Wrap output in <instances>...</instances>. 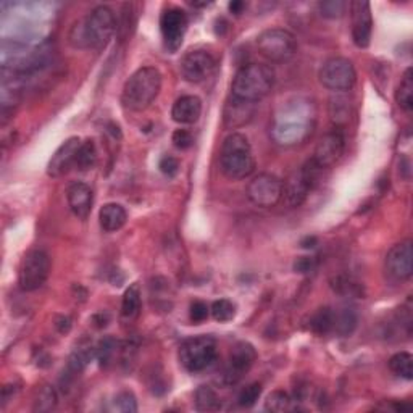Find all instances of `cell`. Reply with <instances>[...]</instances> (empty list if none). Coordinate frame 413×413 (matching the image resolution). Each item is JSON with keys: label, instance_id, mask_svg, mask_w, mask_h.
Returning a JSON list of instances; mask_svg holds the SVG:
<instances>
[{"label": "cell", "instance_id": "obj_39", "mask_svg": "<svg viewBox=\"0 0 413 413\" xmlns=\"http://www.w3.org/2000/svg\"><path fill=\"white\" fill-rule=\"evenodd\" d=\"M172 141H173V144H174V147H176V149L186 150L192 145V142H194V137H192V134L187 130H176L173 132Z\"/></svg>", "mask_w": 413, "mask_h": 413}, {"label": "cell", "instance_id": "obj_37", "mask_svg": "<svg viewBox=\"0 0 413 413\" xmlns=\"http://www.w3.org/2000/svg\"><path fill=\"white\" fill-rule=\"evenodd\" d=\"M210 315V307L205 304V302L202 300H196L194 304L191 305V311H189V316H191V321L192 323H202V321H205L206 318H209Z\"/></svg>", "mask_w": 413, "mask_h": 413}, {"label": "cell", "instance_id": "obj_12", "mask_svg": "<svg viewBox=\"0 0 413 413\" xmlns=\"http://www.w3.org/2000/svg\"><path fill=\"white\" fill-rule=\"evenodd\" d=\"M384 268L389 279L394 283H402L412 278L413 273V250L412 241H402L388 252Z\"/></svg>", "mask_w": 413, "mask_h": 413}, {"label": "cell", "instance_id": "obj_32", "mask_svg": "<svg viewBox=\"0 0 413 413\" xmlns=\"http://www.w3.org/2000/svg\"><path fill=\"white\" fill-rule=\"evenodd\" d=\"M357 324V316L352 310L346 309L341 314H336V318H334V331H338L339 334H351L353 331Z\"/></svg>", "mask_w": 413, "mask_h": 413}, {"label": "cell", "instance_id": "obj_23", "mask_svg": "<svg viewBox=\"0 0 413 413\" xmlns=\"http://www.w3.org/2000/svg\"><path fill=\"white\" fill-rule=\"evenodd\" d=\"M396 100L403 112L412 113L413 112V73L412 68H407L403 73L401 84H399L396 91Z\"/></svg>", "mask_w": 413, "mask_h": 413}, {"label": "cell", "instance_id": "obj_20", "mask_svg": "<svg viewBox=\"0 0 413 413\" xmlns=\"http://www.w3.org/2000/svg\"><path fill=\"white\" fill-rule=\"evenodd\" d=\"M202 115V102L197 95H182L173 104L172 117L180 125H194Z\"/></svg>", "mask_w": 413, "mask_h": 413}, {"label": "cell", "instance_id": "obj_26", "mask_svg": "<svg viewBox=\"0 0 413 413\" xmlns=\"http://www.w3.org/2000/svg\"><path fill=\"white\" fill-rule=\"evenodd\" d=\"M97 163V149H95V142L93 139H87L81 144L80 152L76 157V168L80 172H89Z\"/></svg>", "mask_w": 413, "mask_h": 413}, {"label": "cell", "instance_id": "obj_22", "mask_svg": "<svg viewBox=\"0 0 413 413\" xmlns=\"http://www.w3.org/2000/svg\"><path fill=\"white\" fill-rule=\"evenodd\" d=\"M334 318H336V311L329 307L318 309L311 315L309 321V328L315 334H328L334 331Z\"/></svg>", "mask_w": 413, "mask_h": 413}, {"label": "cell", "instance_id": "obj_5", "mask_svg": "<svg viewBox=\"0 0 413 413\" xmlns=\"http://www.w3.org/2000/svg\"><path fill=\"white\" fill-rule=\"evenodd\" d=\"M178 357H180V364L186 371L200 373L217 362V341L212 336H196L186 339L181 344Z\"/></svg>", "mask_w": 413, "mask_h": 413}, {"label": "cell", "instance_id": "obj_15", "mask_svg": "<svg viewBox=\"0 0 413 413\" xmlns=\"http://www.w3.org/2000/svg\"><path fill=\"white\" fill-rule=\"evenodd\" d=\"M344 150H346V137H344L341 130H334L318 141L311 160L320 168H331L341 160Z\"/></svg>", "mask_w": 413, "mask_h": 413}, {"label": "cell", "instance_id": "obj_9", "mask_svg": "<svg viewBox=\"0 0 413 413\" xmlns=\"http://www.w3.org/2000/svg\"><path fill=\"white\" fill-rule=\"evenodd\" d=\"M320 82L333 93L351 91L357 81L353 63L349 58L333 57L323 63L320 70Z\"/></svg>", "mask_w": 413, "mask_h": 413}, {"label": "cell", "instance_id": "obj_16", "mask_svg": "<svg viewBox=\"0 0 413 413\" xmlns=\"http://www.w3.org/2000/svg\"><path fill=\"white\" fill-rule=\"evenodd\" d=\"M349 10L352 16V40L359 49H366L371 43L373 33V16L368 2L349 3Z\"/></svg>", "mask_w": 413, "mask_h": 413}, {"label": "cell", "instance_id": "obj_8", "mask_svg": "<svg viewBox=\"0 0 413 413\" xmlns=\"http://www.w3.org/2000/svg\"><path fill=\"white\" fill-rule=\"evenodd\" d=\"M50 257L45 250L33 249L23 257L18 270V284L25 292L38 291L50 274Z\"/></svg>", "mask_w": 413, "mask_h": 413}, {"label": "cell", "instance_id": "obj_17", "mask_svg": "<svg viewBox=\"0 0 413 413\" xmlns=\"http://www.w3.org/2000/svg\"><path fill=\"white\" fill-rule=\"evenodd\" d=\"M82 141L80 137H70L55 150V154L50 158L47 165V174L50 178H62L70 172L73 167H76V157L80 152V147Z\"/></svg>", "mask_w": 413, "mask_h": 413}, {"label": "cell", "instance_id": "obj_1", "mask_svg": "<svg viewBox=\"0 0 413 413\" xmlns=\"http://www.w3.org/2000/svg\"><path fill=\"white\" fill-rule=\"evenodd\" d=\"M117 18L108 7L99 5L71 26L68 43L75 49H102L117 31Z\"/></svg>", "mask_w": 413, "mask_h": 413}, {"label": "cell", "instance_id": "obj_4", "mask_svg": "<svg viewBox=\"0 0 413 413\" xmlns=\"http://www.w3.org/2000/svg\"><path fill=\"white\" fill-rule=\"evenodd\" d=\"M274 80V70L263 63H249L237 70L231 84V94L236 97L259 102L272 93Z\"/></svg>", "mask_w": 413, "mask_h": 413}, {"label": "cell", "instance_id": "obj_13", "mask_svg": "<svg viewBox=\"0 0 413 413\" xmlns=\"http://www.w3.org/2000/svg\"><path fill=\"white\" fill-rule=\"evenodd\" d=\"M160 31H162L165 47L169 52H176L181 47L187 31V15L178 7H169L160 18Z\"/></svg>", "mask_w": 413, "mask_h": 413}, {"label": "cell", "instance_id": "obj_14", "mask_svg": "<svg viewBox=\"0 0 413 413\" xmlns=\"http://www.w3.org/2000/svg\"><path fill=\"white\" fill-rule=\"evenodd\" d=\"M257 360V352L252 344L249 342H239L234 346V349L229 353V360L226 368H224L222 378L223 383L231 386V384L239 383L247 371L252 368V365Z\"/></svg>", "mask_w": 413, "mask_h": 413}, {"label": "cell", "instance_id": "obj_7", "mask_svg": "<svg viewBox=\"0 0 413 413\" xmlns=\"http://www.w3.org/2000/svg\"><path fill=\"white\" fill-rule=\"evenodd\" d=\"M257 49L265 58L274 63L287 62L297 52V39L291 31L272 27L257 38Z\"/></svg>", "mask_w": 413, "mask_h": 413}, {"label": "cell", "instance_id": "obj_27", "mask_svg": "<svg viewBox=\"0 0 413 413\" xmlns=\"http://www.w3.org/2000/svg\"><path fill=\"white\" fill-rule=\"evenodd\" d=\"M58 403V396L57 391H55L54 386L50 384H44L43 388L39 389L38 394H36L34 399V405L33 410L34 412H52Z\"/></svg>", "mask_w": 413, "mask_h": 413}, {"label": "cell", "instance_id": "obj_40", "mask_svg": "<svg viewBox=\"0 0 413 413\" xmlns=\"http://www.w3.org/2000/svg\"><path fill=\"white\" fill-rule=\"evenodd\" d=\"M311 267H314V260L311 259H307V257H302V259H299L296 261V265H294V270L299 273H309Z\"/></svg>", "mask_w": 413, "mask_h": 413}, {"label": "cell", "instance_id": "obj_31", "mask_svg": "<svg viewBox=\"0 0 413 413\" xmlns=\"http://www.w3.org/2000/svg\"><path fill=\"white\" fill-rule=\"evenodd\" d=\"M347 8H349V3L342 2V0H327V2L318 3L320 15L324 18H329V20L341 18L344 13H346Z\"/></svg>", "mask_w": 413, "mask_h": 413}, {"label": "cell", "instance_id": "obj_42", "mask_svg": "<svg viewBox=\"0 0 413 413\" xmlns=\"http://www.w3.org/2000/svg\"><path fill=\"white\" fill-rule=\"evenodd\" d=\"M229 12L234 13V15H241L242 10L246 8V3L241 2V0H234V2H229Z\"/></svg>", "mask_w": 413, "mask_h": 413}, {"label": "cell", "instance_id": "obj_38", "mask_svg": "<svg viewBox=\"0 0 413 413\" xmlns=\"http://www.w3.org/2000/svg\"><path fill=\"white\" fill-rule=\"evenodd\" d=\"M158 168L165 176L173 178L176 176L178 172H180V162H178V158H174L173 155H165V157H162V160H160Z\"/></svg>", "mask_w": 413, "mask_h": 413}, {"label": "cell", "instance_id": "obj_41", "mask_svg": "<svg viewBox=\"0 0 413 413\" xmlns=\"http://www.w3.org/2000/svg\"><path fill=\"white\" fill-rule=\"evenodd\" d=\"M55 327L58 328V331L60 333H68L71 328L70 318H67V316H60V318H58V323H55Z\"/></svg>", "mask_w": 413, "mask_h": 413}, {"label": "cell", "instance_id": "obj_3", "mask_svg": "<svg viewBox=\"0 0 413 413\" xmlns=\"http://www.w3.org/2000/svg\"><path fill=\"white\" fill-rule=\"evenodd\" d=\"M220 168L228 180L241 181L255 169V158L249 139L241 132H233L224 139L220 152Z\"/></svg>", "mask_w": 413, "mask_h": 413}, {"label": "cell", "instance_id": "obj_33", "mask_svg": "<svg viewBox=\"0 0 413 413\" xmlns=\"http://www.w3.org/2000/svg\"><path fill=\"white\" fill-rule=\"evenodd\" d=\"M260 394H261V384L260 383H252L239 392V396H237V403H239L242 408L254 407L257 403V401L260 399Z\"/></svg>", "mask_w": 413, "mask_h": 413}, {"label": "cell", "instance_id": "obj_21", "mask_svg": "<svg viewBox=\"0 0 413 413\" xmlns=\"http://www.w3.org/2000/svg\"><path fill=\"white\" fill-rule=\"evenodd\" d=\"M126 220H128V213L125 206L120 204H115V202L105 204L99 212L100 228H102L105 233L120 231V229L126 224Z\"/></svg>", "mask_w": 413, "mask_h": 413}, {"label": "cell", "instance_id": "obj_34", "mask_svg": "<svg viewBox=\"0 0 413 413\" xmlns=\"http://www.w3.org/2000/svg\"><path fill=\"white\" fill-rule=\"evenodd\" d=\"M113 407L117 408L118 412L123 413H134L137 412V401L136 396L130 391H123L118 394L117 397H115Z\"/></svg>", "mask_w": 413, "mask_h": 413}, {"label": "cell", "instance_id": "obj_18", "mask_svg": "<svg viewBox=\"0 0 413 413\" xmlns=\"http://www.w3.org/2000/svg\"><path fill=\"white\" fill-rule=\"evenodd\" d=\"M257 110L255 102L239 99L236 95H229L223 108V125L226 130H239V128L249 125L254 118Z\"/></svg>", "mask_w": 413, "mask_h": 413}, {"label": "cell", "instance_id": "obj_30", "mask_svg": "<svg viewBox=\"0 0 413 413\" xmlns=\"http://www.w3.org/2000/svg\"><path fill=\"white\" fill-rule=\"evenodd\" d=\"M210 314L218 323H226V321H231L236 316V307H234L231 300L220 299L215 300L212 307H210Z\"/></svg>", "mask_w": 413, "mask_h": 413}, {"label": "cell", "instance_id": "obj_35", "mask_svg": "<svg viewBox=\"0 0 413 413\" xmlns=\"http://www.w3.org/2000/svg\"><path fill=\"white\" fill-rule=\"evenodd\" d=\"M117 349H118V342L115 341V339H110V338L104 339V341L97 346V349H95V355H97L100 364L107 365L108 362L113 359L115 353H117Z\"/></svg>", "mask_w": 413, "mask_h": 413}, {"label": "cell", "instance_id": "obj_11", "mask_svg": "<svg viewBox=\"0 0 413 413\" xmlns=\"http://www.w3.org/2000/svg\"><path fill=\"white\" fill-rule=\"evenodd\" d=\"M215 68H217V58L213 57L212 52L202 49L189 50L181 58L180 63L182 78L186 81L194 82V84H199V82L209 80L213 75Z\"/></svg>", "mask_w": 413, "mask_h": 413}, {"label": "cell", "instance_id": "obj_29", "mask_svg": "<svg viewBox=\"0 0 413 413\" xmlns=\"http://www.w3.org/2000/svg\"><path fill=\"white\" fill-rule=\"evenodd\" d=\"M292 407V399L287 392L284 391H273L265 401V410L272 413H283L291 410Z\"/></svg>", "mask_w": 413, "mask_h": 413}, {"label": "cell", "instance_id": "obj_19", "mask_svg": "<svg viewBox=\"0 0 413 413\" xmlns=\"http://www.w3.org/2000/svg\"><path fill=\"white\" fill-rule=\"evenodd\" d=\"M67 200L71 213L76 218L86 220L93 210L94 192L84 182H73L67 191Z\"/></svg>", "mask_w": 413, "mask_h": 413}, {"label": "cell", "instance_id": "obj_10", "mask_svg": "<svg viewBox=\"0 0 413 413\" xmlns=\"http://www.w3.org/2000/svg\"><path fill=\"white\" fill-rule=\"evenodd\" d=\"M247 197L252 204L261 209L278 205L283 199V181L270 173L257 174L247 186Z\"/></svg>", "mask_w": 413, "mask_h": 413}, {"label": "cell", "instance_id": "obj_24", "mask_svg": "<svg viewBox=\"0 0 413 413\" xmlns=\"http://www.w3.org/2000/svg\"><path fill=\"white\" fill-rule=\"evenodd\" d=\"M141 314V289L137 284H131L125 291L121 302V315L126 320H134Z\"/></svg>", "mask_w": 413, "mask_h": 413}, {"label": "cell", "instance_id": "obj_36", "mask_svg": "<svg viewBox=\"0 0 413 413\" xmlns=\"http://www.w3.org/2000/svg\"><path fill=\"white\" fill-rule=\"evenodd\" d=\"M331 120L336 125H342L349 120V105L341 99L331 100Z\"/></svg>", "mask_w": 413, "mask_h": 413}, {"label": "cell", "instance_id": "obj_28", "mask_svg": "<svg viewBox=\"0 0 413 413\" xmlns=\"http://www.w3.org/2000/svg\"><path fill=\"white\" fill-rule=\"evenodd\" d=\"M196 408L199 412H215L220 408V397L213 388L200 386L196 391Z\"/></svg>", "mask_w": 413, "mask_h": 413}, {"label": "cell", "instance_id": "obj_25", "mask_svg": "<svg viewBox=\"0 0 413 413\" xmlns=\"http://www.w3.org/2000/svg\"><path fill=\"white\" fill-rule=\"evenodd\" d=\"M389 370L403 379H413V357L408 352L396 353L389 359Z\"/></svg>", "mask_w": 413, "mask_h": 413}, {"label": "cell", "instance_id": "obj_2", "mask_svg": "<svg viewBox=\"0 0 413 413\" xmlns=\"http://www.w3.org/2000/svg\"><path fill=\"white\" fill-rule=\"evenodd\" d=\"M162 91V73L155 67H142L125 82L121 104L131 112H144Z\"/></svg>", "mask_w": 413, "mask_h": 413}, {"label": "cell", "instance_id": "obj_6", "mask_svg": "<svg viewBox=\"0 0 413 413\" xmlns=\"http://www.w3.org/2000/svg\"><path fill=\"white\" fill-rule=\"evenodd\" d=\"M323 168H320L314 160H309L304 167L294 172L286 181L283 182V199L289 209H296L304 204L310 191L314 189L316 181H318L320 173Z\"/></svg>", "mask_w": 413, "mask_h": 413}, {"label": "cell", "instance_id": "obj_43", "mask_svg": "<svg viewBox=\"0 0 413 413\" xmlns=\"http://www.w3.org/2000/svg\"><path fill=\"white\" fill-rule=\"evenodd\" d=\"M316 246V237H305L304 241H302V247L304 249H314Z\"/></svg>", "mask_w": 413, "mask_h": 413}]
</instances>
